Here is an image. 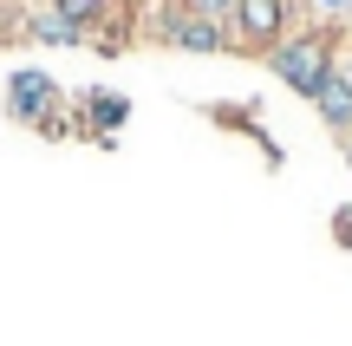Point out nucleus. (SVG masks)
Wrapping results in <instances>:
<instances>
[{
	"mask_svg": "<svg viewBox=\"0 0 352 346\" xmlns=\"http://www.w3.org/2000/svg\"><path fill=\"white\" fill-rule=\"evenodd\" d=\"M0 111H7L20 131L46 138V144L78 138V111H72V98H65V85L52 78V65H39V59L7 65V85H0Z\"/></svg>",
	"mask_w": 352,
	"mask_h": 346,
	"instance_id": "obj_1",
	"label": "nucleus"
},
{
	"mask_svg": "<svg viewBox=\"0 0 352 346\" xmlns=\"http://www.w3.org/2000/svg\"><path fill=\"white\" fill-rule=\"evenodd\" d=\"M340 39H346V20H320V13H307V20L294 26L261 65L294 91V98H314V91L327 85V72L340 65Z\"/></svg>",
	"mask_w": 352,
	"mask_h": 346,
	"instance_id": "obj_2",
	"label": "nucleus"
},
{
	"mask_svg": "<svg viewBox=\"0 0 352 346\" xmlns=\"http://www.w3.org/2000/svg\"><path fill=\"white\" fill-rule=\"evenodd\" d=\"M144 33L157 39V46L170 52H189V59H222V52H235V33L215 20H202V13H189L183 0H157L151 13H138Z\"/></svg>",
	"mask_w": 352,
	"mask_h": 346,
	"instance_id": "obj_3",
	"label": "nucleus"
},
{
	"mask_svg": "<svg viewBox=\"0 0 352 346\" xmlns=\"http://www.w3.org/2000/svg\"><path fill=\"white\" fill-rule=\"evenodd\" d=\"M300 20H307V0H235L228 33H235V52H241V59H267V52H274Z\"/></svg>",
	"mask_w": 352,
	"mask_h": 346,
	"instance_id": "obj_4",
	"label": "nucleus"
},
{
	"mask_svg": "<svg viewBox=\"0 0 352 346\" xmlns=\"http://www.w3.org/2000/svg\"><path fill=\"white\" fill-rule=\"evenodd\" d=\"M72 111H78V138H91V144H118V131L131 125V98L111 85H85L72 98Z\"/></svg>",
	"mask_w": 352,
	"mask_h": 346,
	"instance_id": "obj_5",
	"label": "nucleus"
},
{
	"mask_svg": "<svg viewBox=\"0 0 352 346\" xmlns=\"http://www.w3.org/2000/svg\"><path fill=\"white\" fill-rule=\"evenodd\" d=\"M307 105L320 111V125H327L333 138H346V131H352V72H346V65H333V72H327V85H320Z\"/></svg>",
	"mask_w": 352,
	"mask_h": 346,
	"instance_id": "obj_6",
	"label": "nucleus"
},
{
	"mask_svg": "<svg viewBox=\"0 0 352 346\" xmlns=\"http://www.w3.org/2000/svg\"><path fill=\"white\" fill-rule=\"evenodd\" d=\"M46 7L59 13L72 33H85V46H91V33H98V26L118 20V0H46Z\"/></svg>",
	"mask_w": 352,
	"mask_h": 346,
	"instance_id": "obj_7",
	"label": "nucleus"
},
{
	"mask_svg": "<svg viewBox=\"0 0 352 346\" xmlns=\"http://www.w3.org/2000/svg\"><path fill=\"white\" fill-rule=\"evenodd\" d=\"M20 39H33V46H85V33H72V26H65L52 7L26 13V33H20Z\"/></svg>",
	"mask_w": 352,
	"mask_h": 346,
	"instance_id": "obj_8",
	"label": "nucleus"
},
{
	"mask_svg": "<svg viewBox=\"0 0 352 346\" xmlns=\"http://www.w3.org/2000/svg\"><path fill=\"white\" fill-rule=\"evenodd\" d=\"M189 13H202V20H215V26H228L235 20V0H183Z\"/></svg>",
	"mask_w": 352,
	"mask_h": 346,
	"instance_id": "obj_9",
	"label": "nucleus"
},
{
	"mask_svg": "<svg viewBox=\"0 0 352 346\" xmlns=\"http://www.w3.org/2000/svg\"><path fill=\"white\" fill-rule=\"evenodd\" d=\"M307 13H320V20H352V0H307Z\"/></svg>",
	"mask_w": 352,
	"mask_h": 346,
	"instance_id": "obj_10",
	"label": "nucleus"
},
{
	"mask_svg": "<svg viewBox=\"0 0 352 346\" xmlns=\"http://www.w3.org/2000/svg\"><path fill=\"white\" fill-rule=\"evenodd\" d=\"M333 242L352 248V209H340V216H333Z\"/></svg>",
	"mask_w": 352,
	"mask_h": 346,
	"instance_id": "obj_11",
	"label": "nucleus"
},
{
	"mask_svg": "<svg viewBox=\"0 0 352 346\" xmlns=\"http://www.w3.org/2000/svg\"><path fill=\"white\" fill-rule=\"evenodd\" d=\"M340 151H346V170H352V131H346V138H340Z\"/></svg>",
	"mask_w": 352,
	"mask_h": 346,
	"instance_id": "obj_12",
	"label": "nucleus"
}]
</instances>
